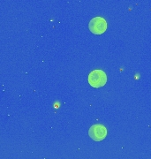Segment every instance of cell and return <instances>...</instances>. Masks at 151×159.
<instances>
[{"instance_id":"3957f363","label":"cell","mask_w":151,"mask_h":159,"mask_svg":"<svg viewBox=\"0 0 151 159\" xmlns=\"http://www.w3.org/2000/svg\"><path fill=\"white\" fill-rule=\"evenodd\" d=\"M89 135L95 142H102L107 136L106 127L102 124L93 125L89 130Z\"/></svg>"},{"instance_id":"7a4b0ae2","label":"cell","mask_w":151,"mask_h":159,"mask_svg":"<svg viewBox=\"0 0 151 159\" xmlns=\"http://www.w3.org/2000/svg\"><path fill=\"white\" fill-rule=\"evenodd\" d=\"M89 29L90 32L94 34H103L107 29V21L104 18H93L89 23Z\"/></svg>"},{"instance_id":"6da1fadb","label":"cell","mask_w":151,"mask_h":159,"mask_svg":"<svg viewBox=\"0 0 151 159\" xmlns=\"http://www.w3.org/2000/svg\"><path fill=\"white\" fill-rule=\"evenodd\" d=\"M88 81L89 85L93 88L98 89L106 84L107 75L103 70H93L88 77Z\"/></svg>"}]
</instances>
